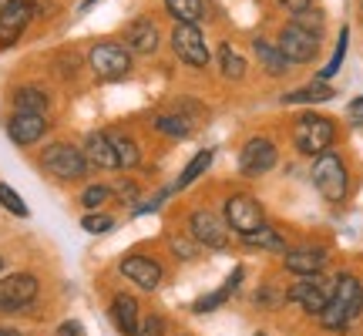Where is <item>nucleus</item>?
<instances>
[{"label":"nucleus","mask_w":363,"mask_h":336,"mask_svg":"<svg viewBox=\"0 0 363 336\" xmlns=\"http://www.w3.org/2000/svg\"><path fill=\"white\" fill-rule=\"evenodd\" d=\"M360 310H363V283L353 272H340L333 289H330L323 313H320V323L326 330H343L347 323H353L360 316Z\"/></svg>","instance_id":"obj_1"},{"label":"nucleus","mask_w":363,"mask_h":336,"mask_svg":"<svg viewBox=\"0 0 363 336\" xmlns=\"http://www.w3.org/2000/svg\"><path fill=\"white\" fill-rule=\"evenodd\" d=\"M313 185H316V192L323 195L326 202H343L347 189H350V175H347L343 158L333 155L330 148L320 152L316 162H313Z\"/></svg>","instance_id":"obj_2"},{"label":"nucleus","mask_w":363,"mask_h":336,"mask_svg":"<svg viewBox=\"0 0 363 336\" xmlns=\"http://www.w3.org/2000/svg\"><path fill=\"white\" fill-rule=\"evenodd\" d=\"M40 165H44V172H51L54 179L71 181V179H84V172H88V158H84V152H78L74 145L54 142V145L44 148Z\"/></svg>","instance_id":"obj_3"},{"label":"nucleus","mask_w":363,"mask_h":336,"mask_svg":"<svg viewBox=\"0 0 363 336\" xmlns=\"http://www.w3.org/2000/svg\"><path fill=\"white\" fill-rule=\"evenodd\" d=\"M337 138V128H333V121L323 115H303L296 121V131H293V142L303 155H320L326 152L330 145Z\"/></svg>","instance_id":"obj_4"},{"label":"nucleus","mask_w":363,"mask_h":336,"mask_svg":"<svg viewBox=\"0 0 363 336\" xmlns=\"http://www.w3.org/2000/svg\"><path fill=\"white\" fill-rule=\"evenodd\" d=\"M225 222H229L239 235H249L266 225V212H262L259 198L239 192V195H229V198H225Z\"/></svg>","instance_id":"obj_5"},{"label":"nucleus","mask_w":363,"mask_h":336,"mask_svg":"<svg viewBox=\"0 0 363 336\" xmlns=\"http://www.w3.org/2000/svg\"><path fill=\"white\" fill-rule=\"evenodd\" d=\"M276 47L283 51V57L289 65H306V61H313L316 51H320V34H313V30H306V27H299L296 21H293V24L283 27Z\"/></svg>","instance_id":"obj_6"},{"label":"nucleus","mask_w":363,"mask_h":336,"mask_svg":"<svg viewBox=\"0 0 363 336\" xmlns=\"http://www.w3.org/2000/svg\"><path fill=\"white\" fill-rule=\"evenodd\" d=\"M88 61H91V67H94V74L104 81H118L131 71V54L125 51L121 44H111V40L94 44L88 54Z\"/></svg>","instance_id":"obj_7"},{"label":"nucleus","mask_w":363,"mask_h":336,"mask_svg":"<svg viewBox=\"0 0 363 336\" xmlns=\"http://www.w3.org/2000/svg\"><path fill=\"white\" fill-rule=\"evenodd\" d=\"M38 276H30V272H13L7 279H0V313H17L30 306L38 299Z\"/></svg>","instance_id":"obj_8"},{"label":"nucleus","mask_w":363,"mask_h":336,"mask_svg":"<svg viewBox=\"0 0 363 336\" xmlns=\"http://www.w3.org/2000/svg\"><path fill=\"white\" fill-rule=\"evenodd\" d=\"M172 51H175V57H182L185 65L192 67L208 65V44L195 24H185V21L175 24V30H172Z\"/></svg>","instance_id":"obj_9"},{"label":"nucleus","mask_w":363,"mask_h":336,"mask_svg":"<svg viewBox=\"0 0 363 336\" xmlns=\"http://www.w3.org/2000/svg\"><path fill=\"white\" fill-rule=\"evenodd\" d=\"M276 158H279L276 145H272L266 135H256V138H249V142L242 145L239 168H242L246 175H252V179H259V175H266V172L276 165Z\"/></svg>","instance_id":"obj_10"},{"label":"nucleus","mask_w":363,"mask_h":336,"mask_svg":"<svg viewBox=\"0 0 363 336\" xmlns=\"http://www.w3.org/2000/svg\"><path fill=\"white\" fill-rule=\"evenodd\" d=\"M189 229H192V239L199 242V246H208V249H225L229 246V229H225L219 215H216V212H208V208L192 212Z\"/></svg>","instance_id":"obj_11"},{"label":"nucleus","mask_w":363,"mask_h":336,"mask_svg":"<svg viewBox=\"0 0 363 336\" xmlns=\"http://www.w3.org/2000/svg\"><path fill=\"white\" fill-rule=\"evenodd\" d=\"M34 21V4L30 0H13L0 11V47H11L13 40L27 30V24Z\"/></svg>","instance_id":"obj_12"},{"label":"nucleus","mask_w":363,"mask_h":336,"mask_svg":"<svg viewBox=\"0 0 363 336\" xmlns=\"http://www.w3.org/2000/svg\"><path fill=\"white\" fill-rule=\"evenodd\" d=\"M118 269L125 279H131L138 289H148V293L158 289V283H162V262L152 256H125Z\"/></svg>","instance_id":"obj_13"},{"label":"nucleus","mask_w":363,"mask_h":336,"mask_svg":"<svg viewBox=\"0 0 363 336\" xmlns=\"http://www.w3.org/2000/svg\"><path fill=\"white\" fill-rule=\"evenodd\" d=\"M286 299H289V303H296V306H303V310L313 313V316H320V313H323V306H326V299H330V289H326L320 279L303 276L296 286H289Z\"/></svg>","instance_id":"obj_14"},{"label":"nucleus","mask_w":363,"mask_h":336,"mask_svg":"<svg viewBox=\"0 0 363 336\" xmlns=\"http://www.w3.org/2000/svg\"><path fill=\"white\" fill-rule=\"evenodd\" d=\"M44 131H48V121H44V115H34V111H17L7 121V135L13 145H34L44 138Z\"/></svg>","instance_id":"obj_15"},{"label":"nucleus","mask_w":363,"mask_h":336,"mask_svg":"<svg viewBox=\"0 0 363 336\" xmlns=\"http://www.w3.org/2000/svg\"><path fill=\"white\" fill-rule=\"evenodd\" d=\"M286 269L296 272V276H316L326 266V249L320 246H303V249H286Z\"/></svg>","instance_id":"obj_16"},{"label":"nucleus","mask_w":363,"mask_h":336,"mask_svg":"<svg viewBox=\"0 0 363 336\" xmlns=\"http://www.w3.org/2000/svg\"><path fill=\"white\" fill-rule=\"evenodd\" d=\"M84 158H88V165L118 168V155H115V145H111V135L91 131L88 138H84Z\"/></svg>","instance_id":"obj_17"},{"label":"nucleus","mask_w":363,"mask_h":336,"mask_svg":"<svg viewBox=\"0 0 363 336\" xmlns=\"http://www.w3.org/2000/svg\"><path fill=\"white\" fill-rule=\"evenodd\" d=\"M111 320H115L118 333L121 336H138V323H142V316H138V303H135V296H115V303H111Z\"/></svg>","instance_id":"obj_18"},{"label":"nucleus","mask_w":363,"mask_h":336,"mask_svg":"<svg viewBox=\"0 0 363 336\" xmlns=\"http://www.w3.org/2000/svg\"><path fill=\"white\" fill-rule=\"evenodd\" d=\"M125 38H128L131 51H138V54H155V47H158V30H155V24L145 21V17H138V21L128 27Z\"/></svg>","instance_id":"obj_19"},{"label":"nucleus","mask_w":363,"mask_h":336,"mask_svg":"<svg viewBox=\"0 0 363 336\" xmlns=\"http://www.w3.org/2000/svg\"><path fill=\"white\" fill-rule=\"evenodd\" d=\"M337 91L330 88L326 81H316V84H306V88H296L283 94V104H316V101H330Z\"/></svg>","instance_id":"obj_20"},{"label":"nucleus","mask_w":363,"mask_h":336,"mask_svg":"<svg viewBox=\"0 0 363 336\" xmlns=\"http://www.w3.org/2000/svg\"><path fill=\"white\" fill-rule=\"evenodd\" d=\"M252 47H256V57L262 61L266 74H272V78H283V74H286V65H289V61L283 57V51H279L276 44H266V40H259V38L252 40Z\"/></svg>","instance_id":"obj_21"},{"label":"nucleus","mask_w":363,"mask_h":336,"mask_svg":"<svg viewBox=\"0 0 363 336\" xmlns=\"http://www.w3.org/2000/svg\"><path fill=\"white\" fill-rule=\"evenodd\" d=\"M212 158H216V148H206V152H199V155H195L192 162H189V165L182 168V175L175 179V185H172V189H175V192H182V189H189V185H192V181L199 179V175H206V172H208V165H212Z\"/></svg>","instance_id":"obj_22"},{"label":"nucleus","mask_w":363,"mask_h":336,"mask_svg":"<svg viewBox=\"0 0 363 336\" xmlns=\"http://www.w3.org/2000/svg\"><path fill=\"white\" fill-rule=\"evenodd\" d=\"M242 283V269H235L225 283H222V289H216L212 296H202V299H195V313H208V310H216V306H222L225 299L235 293V286Z\"/></svg>","instance_id":"obj_23"},{"label":"nucleus","mask_w":363,"mask_h":336,"mask_svg":"<svg viewBox=\"0 0 363 336\" xmlns=\"http://www.w3.org/2000/svg\"><path fill=\"white\" fill-rule=\"evenodd\" d=\"M13 104H17V111H34V115H44V108H48V94L40 88H17L13 91Z\"/></svg>","instance_id":"obj_24"},{"label":"nucleus","mask_w":363,"mask_h":336,"mask_svg":"<svg viewBox=\"0 0 363 336\" xmlns=\"http://www.w3.org/2000/svg\"><path fill=\"white\" fill-rule=\"evenodd\" d=\"M165 11H169L175 21L195 24V21H202V11H206V4H202V0H165Z\"/></svg>","instance_id":"obj_25"},{"label":"nucleus","mask_w":363,"mask_h":336,"mask_svg":"<svg viewBox=\"0 0 363 336\" xmlns=\"http://www.w3.org/2000/svg\"><path fill=\"white\" fill-rule=\"evenodd\" d=\"M111 145H115L118 168H135L138 162H142V148L131 142L128 135H111Z\"/></svg>","instance_id":"obj_26"},{"label":"nucleus","mask_w":363,"mask_h":336,"mask_svg":"<svg viewBox=\"0 0 363 336\" xmlns=\"http://www.w3.org/2000/svg\"><path fill=\"white\" fill-rule=\"evenodd\" d=\"M246 246H252V249H269V252H286V239L276 229H256V233H249L246 235Z\"/></svg>","instance_id":"obj_27"},{"label":"nucleus","mask_w":363,"mask_h":336,"mask_svg":"<svg viewBox=\"0 0 363 336\" xmlns=\"http://www.w3.org/2000/svg\"><path fill=\"white\" fill-rule=\"evenodd\" d=\"M219 61H222V74L233 81H242L246 78V61L233 51V44H222L219 47Z\"/></svg>","instance_id":"obj_28"},{"label":"nucleus","mask_w":363,"mask_h":336,"mask_svg":"<svg viewBox=\"0 0 363 336\" xmlns=\"http://www.w3.org/2000/svg\"><path fill=\"white\" fill-rule=\"evenodd\" d=\"M155 128L162 131V135H169V138H189V135H192V121L182 115H162L155 121Z\"/></svg>","instance_id":"obj_29"},{"label":"nucleus","mask_w":363,"mask_h":336,"mask_svg":"<svg viewBox=\"0 0 363 336\" xmlns=\"http://www.w3.org/2000/svg\"><path fill=\"white\" fill-rule=\"evenodd\" d=\"M0 206L7 208L11 215H17V219H27V215H30L27 202H24V198H21L17 192H13L11 185H4V181H0Z\"/></svg>","instance_id":"obj_30"},{"label":"nucleus","mask_w":363,"mask_h":336,"mask_svg":"<svg viewBox=\"0 0 363 336\" xmlns=\"http://www.w3.org/2000/svg\"><path fill=\"white\" fill-rule=\"evenodd\" d=\"M347 40H350V30H340V44H337V51H333V57H330V65L320 71V81H330L340 71L343 57H347Z\"/></svg>","instance_id":"obj_31"},{"label":"nucleus","mask_w":363,"mask_h":336,"mask_svg":"<svg viewBox=\"0 0 363 336\" xmlns=\"http://www.w3.org/2000/svg\"><path fill=\"white\" fill-rule=\"evenodd\" d=\"M81 229L91 235H98V233H111L115 229V219L111 215H98V212H91V215H84L81 219Z\"/></svg>","instance_id":"obj_32"},{"label":"nucleus","mask_w":363,"mask_h":336,"mask_svg":"<svg viewBox=\"0 0 363 336\" xmlns=\"http://www.w3.org/2000/svg\"><path fill=\"white\" fill-rule=\"evenodd\" d=\"M296 24L306 27V30H313V34H323V11H299L296 13Z\"/></svg>","instance_id":"obj_33"},{"label":"nucleus","mask_w":363,"mask_h":336,"mask_svg":"<svg viewBox=\"0 0 363 336\" xmlns=\"http://www.w3.org/2000/svg\"><path fill=\"white\" fill-rule=\"evenodd\" d=\"M108 189H104V185H91V189H84V195H81V202H84V208H98L104 202V198H108Z\"/></svg>","instance_id":"obj_34"},{"label":"nucleus","mask_w":363,"mask_h":336,"mask_svg":"<svg viewBox=\"0 0 363 336\" xmlns=\"http://www.w3.org/2000/svg\"><path fill=\"white\" fill-rule=\"evenodd\" d=\"M138 336H165V323H162V316H145L142 323H138Z\"/></svg>","instance_id":"obj_35"},{"label":"nucleus","mask_w":363,"mask_h":336,"mask_svg":"<svg viewBox=\"0 0 363 336\" xmlns=\"http://www.w3.org/2000/svg\"><path fill=\"white\" fill-rule=\"evenodd\" d=\"M195 246H199V242H195ZM195 246L189 242V239H172V252L182 256V259H195V252H199Z\"/></svg>","instance_id":"obj_36"},{"label":"nucleus","mask_w":363,"mask_h":336,"mask_svg":"<svg viewBox=\"0 0 363 336\" xmlns=\"http://www.w3.org/2000/svg\"><path fill=\"white\" fill-rule=\"evenodd\" d=\"M347 118H350V125L363 128V98H353L350 108H347Z\"/></svg>","instance_id":"obj_37"},{"label":"nucleus","mask_w":363,"mask_h":336,"mask_svg":"<svg viewBox=\"0 0 363 336\" xmlns=\"http://www.w3.org/2000/svg\"><path fill=\"white\" fill-rule=\"evenodd\" d=\"M57 336H84V330H81L78 320H67V323L57 326Z\"/></svg>","instance_id":"obj_38"},{"label":"nucleus","mask_w":363,"mask_h":336,"mask_svg":"<svg viewBox=\"0 0 363 336\" xmlns=\"http://www.w3.org/2000/svg\"><path fill=\"white\" fill-rule=\"evenodd\" d=\"M286 11H293V13H299V11H306L310 7V0H279Z\"/></svg>","instance_id":"obj_39"},{"label":"nucleus","mask_w":363,"mask_h":336,"mask_svg":"<svg viewBox=\"0 0 363 336\" xmlns=\"http://www.w3.org/2000/svg\"><path fill=\"white\" fill-rule=\"evenodd\" d=\"M0 336H21L17 330H11V326H0Z\"/></svg>","instance_id":"obj_40"},{"label":"nucleus","mask_w":363,"mask_h":336,"mask_svg":"<svg viewBox=\"0 0 363 336\" xmlns=\"http://www.w3.org/2000/svg\"><path fill=\"white\" fill-rule=\"evenodd\" d=\"M94 4H98V0H84V4H81V13H84V11H91Z\"/></svg>","instance_id":"obj_41"},{"label":"nucleus","mask_w":363,"mask_h":336,"mask_svg":"<svg viewBox=\"0 0 363 336\" xmlns=\"http://www.w3.org/2000/svg\"><path fill=\"white\" fill-rule=\"evenodd\" d=\"M7 4H13V0H0V11H4V7H7Z\"/></svg>","instance_id":"obj_42"},{"label":"nucleus","mask_w":363,"mask_h":336,"mask_svg":"<svg viewBox=\"0 0 363 336\" xmlns=\"http://www.w3.org/2000/svg\"><path fill=\"white\" fill-rule=\"evenodd\" d=\"M0 269H4V256H0Z\"/></svg>","instance_id":"obj_43"}]
</instances>
